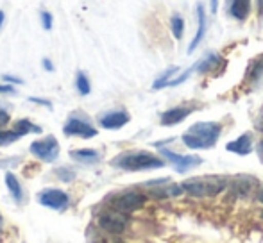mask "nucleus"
I'll return each instance as SVG.
<instances>
[{
    "instance_id": "nucleus-7",
    "label": "nucleus",
    "mask_w": 263,
    "mask_h": 243,
    "mask_svg": "<svg viewBox=\"0 0 263 243\" xmlns=\"http://www.w3.org/2000/svg\"><path fill=\"white\" fill-rule=\"evenodd\" d=\"M99 226L111 234H120V233H124L125 227H127V215L117 211V209L106 211L99 216Z\"/></svg>"
},
{
    "instance_id": "nucleus-13",
    "label": "nucleus",
    "mask_w": 263,
    "mask_h": 243,
    "mask_svg": "<svg viewBox=\"0 0 263 243\" xmlns=\"http://www.w3.org/2000/svg\"><path fill=\"white\" fill-rule=\"evenodd\" d=\"M197 32H195V38L192 39L190 47H188V54H192L195 49L199 47V43L204 39V32H206V14H204V7L202 4H197Z\"/></svg>"
},
{
    "instance_id": "nucleus-3",
    "label": "nucleus",
    "mask_w": 263,
    "mask_h": 243,
    "mask_svg": "<svg viewBox=\"0 0 263 243\" xmlns=\"http://www.w3.org/2000/svg\"><path fill=\"white\" fill-rule=\"evenodd\" d=\"M183 190L190 193L192 197L204 198V197H215L222 193L228 186V179L218 177V175H206V177H192L186 179L183 184Z\"/></svg>"
},
{
    "instance_id": "nucleus-26",
    "label": "nucleus",
    "mask_w": 263,
    "mask_h": 243,
    "mask_svg": "<svg viewBox=\"0 0 263 243\" xmlns=\"http://www.w3.org/2000/svg\"><path fill=\"white\" fill-rule=\"evenodd\" d=\"M40 18H42V25L45 31H50L52 29V24H54V16L49 13V11H42V14H40Z\"/></svg>"
},
{
    "instance_id": "nucleus-1",
    "label": "nucleus",
    "mask_w": 263,
    "mask_h": 243,
    "mask_svg": "<svg viewBox=\"0 0 263 243\" xmlns=\"http://www.w3.org/2000/svg\"><path fill=\"white\" fill-rule=\"evenodd\" d=\"M220 124L217 121H197L183 134V143L188 149H211L220 136Z\"/></svg>"
},
{
    "instance_id": "nucleus-15",
    "label": "nucleus",
    "mask_w": 263,
    "mask_h": 243,
    "mask_svg": "<svg viewBox=\"0 0 263 243\" xmlns=\"http://www.w3.org/2000/svg\"><path fill=\"white\" fill-rule=\"evenodd\" d=\"M251 13V0H229V14L236 20H246Z\"/></svg>"
},
{
    "instance_id": "nucleus-20",
    "label": "nucleus",
    "mask_w": 263,
    "mask_h": 243,
    "mask_svg": "<svg viewBox=\"0 0 263 243\" xmlns=\"http://www.w3.org/2000/svg\"><path fill=\"white\" fill-rule=\"evenodd\" d=\"M13 129L20 136L31 134V132H42V127H38V125H34L32 121H29V120H18L16 124H14Z\"/></svg>"
},
{
    "instance_id": "nucleus-23",
    "label": "nucleus",
    "mask_w": 263,
    "mask_h": 243,
    "mask_svg": "<svg viewBox=\"0 0 263 243\" xmlns=\"http://www.w3.org/2000/svg\"><path fill=\"white\" fill-rule=\"evenodd\" d=\"M22 136L18 134L16 131H2V129H0V145L2 147H6V145H11V143H14L16 141V139H20Z\"/></svg>"
},
{
    "instance_id": "nucleus-35",
    "label": "nucleus",
    "mask_w": 263,
    "mask_h": 243,
    "mask_svg": "<svg viewBox=\"0 0 263 243\" xmlns=\"http://www.w3.org/2000/svg\"><path fill=\"white\" fill-rule=\"evenodd\" d=\"M258 152H260V157H263V141H260V145H258Z\"/></svg>"
},
{
    "instance_id": "nucleus-28",
    "label": "nucleus",
    "mask_w": 263,
    "mask_h": 243,
    "mask_svg": "<svg viewBox=\"0 0 263 243\" xmlns=\"http://www.w3.org/2000/svg\"><path fill=\"white\" fill-rule=\"evenodd\" d=\"M2 79L6 80V83H11V84H22V83H24V80H22L20 77H14V75H7V73H6V75L2 77Z\"/></svg>"
},
{
    "instance_id": "nucleus-32",
    "label": "nucleus",
    "mask_w": 263,
    "mask_h": 243,
    "mask_svg": "<svg viewBox=\"0 0 263 243\" xmlns=\"http://www.w3.org/2000/svg\"><path fill=\"white\" fill-rule=\"evenodd\" d=\"M210 6H211V13H217V9H218V0H211L210 2Z\"/></svg>"
},
{
    "instance_id": "nucleus-17",
    "label": "nucleus",
    "mask_w": 263,
    "mask_h": 243,
    "mask_svg": "<svg viewBox=\"0 0 263 243\" xmlns=\"http://www.w3.org/2000/svg\"><path fill=\"white\" fill-rule=\"evenodd\" d=\"M72 159L81 161V163H95L99 161V152L93 149H79V150H72L70 152Z\"/></svg>"
},
{
    "instance_id": "nucleus-31",
    "label": "nucleus",
    "mask_w": 263,
    "mask_h": 243,
    "mask_svg": "<svg viewBox=\"0 0 263 243\" xmlns=\"http://www.w3.org/2000/svg\"><path fill=\"white\" fill-rule=\"evenodd\" d=\"M43 68H45L47 72H54V65L50 63V59H43Z\"/></svg>"
},
{
    "instance_id": "nucleus-9",
    "label": "nucleus",
    "mask_w": 263,
    "mask_h": 243,
    "mask_svg": "<svg viewBox=\"0 0 263 243\" xmlns=\"http://www.w3.org/2000/svg\"><path fill=\"white\" fill-rule=\"evenodd\" d=\"M161 154L176 167V170L179 172V174H184V172H188L190 168H195L202 163V159L199 156H181V154H176L166 149H161Z\"/></svg>"
},
{
    "instance_id": "nucleus-21",
    "label": "nucleus",
    "mask_w": 263,
    "mask_h": 243,
    "mask_svg": "<svg viewBox=\"0 0 263 243\" xmlns=\"http://www.w3.org/2000/svg\"><path fill=\"white\" fill-rule=\"evenodd\" d=\"M261 73H263V56L251 61L249 68H247V77L251 80H258L261 77Z\"/></svg>"
},
{
    "instance_id": "nucleus-30",
    "label": "nucleus",
    "mask_w": 263,
    "mask_h": 243,
    "mask_svg": "<svg viewBox=\"0 0 263 243\" xmlns=\"http://www.w3.org/2000/svg\"><path fill=\"white\" fill-rule=\"evenodd\" d=\"M0 93H14V88L11 84H0Z\"/></svg>"
},
{
    "instance_id": "nucleus-18",
    "label": "nucleus",
    "mask_w": 263,
    "mask_h": 243,
    "mask_svg": "<svg viewBox=\"0 0 263 243\" xmlns=\"http://www.w3.org/2000/svg\"><path fill=\"white\" fill-rule=\"evenodd\" d=\"M6 184H7V190L11 191V197H13L16 202H20L22 197H24V191H22V184L18 183L16 175L11 174V172H7V174H6Z\"/></svg>"
},
{
    "instance_id": "nucleus-24",
    "label": "nucleus",
    "mask_w": 263,
    "mask_h": 243,
    "mask_svg": "<svg viewBox=\"0 0 263 243\" xmlns=\"http://www.w3.org/2000/svg\"><path fill=\"white\" fill-rule=\"evenodd\" d=\"M183 31H184V22L181 16H172V34L176 36V39L183 38Z\"/></svg>"
},
{
    "instance_id": "nucleus-16",
    "label": "nucleus",
    "mask_w": 263,
    "mask_h": 243,
    "mask_svg": "<svg viewBox=\"0 0 263 243\" xmlns=\"http://www.w3.org/2000/svg\"><path fill=\"white\" fill-rule=\"evenodd\" d=\"M218 65H220V57H218L217 54H210V56H206L204 59L195 63V72H199V73L213 72V70L218 68Z\"/></svg>"
},
{
    "instance_id": "nucleus-36",
    "label": "nucleus",
    "mask_w": 263,
    "mask_h": 243,
    "mask_svg": "<svg viewBox=\"0 0 263 243\" xmlns=\"http://www.w3.org/2000/svg\"><path fill=\"white\" fill-rule=\"evenodd\" d=\"M260 200H261V202H263V190H261V191H260Z\"/></svg>"
},
{
    "instance_id": "nucleus-29",
    "label": "nucleus",
    "mask_w": 263,
    "mask_h": 243,
    "mask_svg": "<svg viewBox=\"0 0 263 243\" xmlns=\"http://www.w3.org/2000/svg\"><path fill=\"white\" fill-rule=\"evenodd\" d=\"M31 102H34V104H42V106H45V108H52V104H50L49 100H43V98H36V97H31L29 98Z\"/></svg>"
},
{
    "instance_id": "nucleus-2",
    "label": "nucleus",
    "mask_w": 263,
    "mask_h": 243,
    "mask_svg": "<svg viewBox=\"0 0 263 243\" xmlns=\"http://www.w3.org/2000/svg\"><path fill=\"white\" fill-rule=\"evenodd\" d=\"M111 165L122 170L129 172H140V170H154V168L165 167V161L161 157L154 156L145 150H136V152H124L120 156H117Z\"/></svg>"
},
{
    "instance_id": "nucleus-19",
    "label": "nucleus",
    "mask_w": 263,
    "mask_h": 243,
    "mask_svg": "<svg viewBox=\"0 0 263 243\" xmlns=\"http://www.w3.org/2000/svg\"><path fill=\"white\" fill-rule=\"evenodd\" d=\"M177 72H179V68H177V66H170V68H166L165 72H163L161 75L154 80L153 90H161V88H166L170 84V80H172V75H176Z\"/></svg>"
},
{
    "instance_id": "nucleus-33",
    "label": "nucleus",
    "mask_w": 263,
    "mask_h": 243,
    "mask_svg": "<svg viewBox=\"0 0 263 243\" xmlns=\"http://www.w3.org/2000/svg\"><path fill=\"white\" fill-rule=\"evenodd\" d=\"M258 4V13H260V16H263V0H256Z\"/></svg>"
},
{
    "instance_id": "nucleus-34",
    "label": "nucleus",
    "mask_w": 263,
    "mask_h": 243,
    "mask_svg": "<svg viewBox=\"0 0 263 243\" xmlns=\"http://www.w3.org/2000/svg\"><path fill=\"white\" fill-rule=\"evenodd\" d=\"M4 20H6V14H4V11H0V29L4 25Z\"/></svg>"
},
{
    "instance_id": "nucleus-5",
    "label": "nucleus",
    "mask_w": 263,
    "mask_h": 243,
    "mask_svg": "<svg viewBox=\"0 0 263 243\" xmlns=\"http://www.w3.org/2000/svg\"><path fill=\"white\" fill-rule=\"evenodd\" d=\"M147 193L154 198H170V197H179L183 193V186L181 184L172 183L170 179H156V181H149L143 184Z\"/></svg>"
},
{
    "instance_id": "nucleus-6",
    "label": "nucleus",
    "mask_w": 263,
    "mask_h": 243,
    "mask_svg": "<svg viewBox=\"0 0 263 243\" xmlns=\"http://www.w3.org/2000/svg\"><path fill=\"white\" fill-rule=\"evenodd\" d=\"M31 154L45 163H52L59 156V143L54 136H47L43 139H36L31 143Z\"/></svg>"
},
{
    "instance_id": "nucleus-10",
    "label": "nucleus",
    "mask_w": 263,
    "mask_h": 243,
    "mask_svg": "<svg viewBox=\"0 0 263 243\" xmlns=\"http://www.w3.org/2000/svg\"><path fill=\"white\" fill-rule=\"evenodd\" d=\"M63 132L66 136H79V138H93V136H97V129L91 127L88 121H83L79 118H70L63 127Z\"/></svg>"
},
{
    "instance_id": "nucleus-25",
    "label": "nucleus",
    "mask_w": 263,
    "mask_h": 243,
    "mask_svg": "<svg viewBox=\"0 0 263 243\" xmlns=\"http://www.w3.org/2000/svg\"><path fill=\"white\" fill-rule=\"evenodd\" d=\"M55 174H58V177L61 179L63 183H70V181L76 179V174H73L72 170H68V168H58Z\"/></svg>"
},
{
    "instance_id": "nucleus-37",
    "label": "nucleus",
    "mask_w": 263,
    "mask_h": 243,
    "mask_svg": "<svg viewBox=\"0 0 263 243\" xmlns=\"http://www.w3.org/2000/svg\"><path fill=\"white\" fill-rule=\"evenodd\" d=\"M0 231H2V215H0Z\"/></svg>"
},
{
    "instance_id": "nucleus-8",
    "label": "nucleus",
    "mask_w": 263,
    "mask_h": 243,
    "mask_svg": "<svg viewBox=\"0 0 263 243\" xmlns=\"http://www.w3.org/2000/svg\"><path fill=\"white\" fill-rule=\"evenodd\" d=\"M38 202L45 208L55 209V211H63V209L68 208L70 198L65 191L55 190V188H49V190H43L38 195Z\"/></svg>"
},
{
    "instance_id": "nucleus-22",
    "label": "nucleus",
    "mask_w": 263,
    "mask_h": 243,
    "mask_svg": "<svg viewBox=\"0 0 263 243\" xmlns=\"http://www.w3.org/2000/svg\"><path fill=\"white\" fill-rule=\"evenodd\" d=\"M76 86H77V91H79L81 95H90L91 86H90V80H88V77H86V73H84V72L77 73Z\"/></svg>"
},
{
    "instance_id": "nucleus-27",
    "label": "nucleus",
    "mask_w": 263,
    "mask_h": 243,
    "mask_svg": "<svg viewBox=\"0 0 263 243\" xmlns=\"http://www.w3.org/2000/svg\"><path fill=\"white\" fill-rule=\"evenodd\" d=\"M9 120H11L9 113H7V111H4V109H0V129H2L4 125H7V124H9Z\"/></svg>"
},
{
    "instance_id": "nucleus-11",
    "label": "nucleus",
    "mask_w": 263,
    "mask_h": 243,
    "mask_svg": "<svg viewBox=\"0 0 263 243\" xmlns=\"http://www.w3.org/2000/svg\"><path fill=\"white\" fill-rule=\"evenodd\" d=\"M192 111H194V109L188 108V106H177V108H172L161 115V124L166 125V127H168V125H176V124H179V121H183L186 116H190Z\"/></svg>"
},
{
    "instance_id": "nucleus-4",
    "label": "nucleus",
    "mask_w": 263,
    "mask_h": 243,
    "mask_svg": "<svg viewBox=\"0 0 263 243\" xmlns=\"http://www.w3.org/2000/svg\"><path fill=\"white\" fill-rule=\"evenodd\" d=\"M145 202H147V197L143 193H138V191H124V193L115 195V197L111 198L113 209H117V211H120V213H125V215L140 209Z\"/></svg>"
},
{
    "instance_id": "nucleus-14",
    "label": "nucleus",
    "mask_w": 263,
    "mask_h": 243,
    "mask_svg": "<svg viewBox=\"0 0 263 243\" xmlns=\"http://www.w3.org/2000/svg\"><path fill=\"white\" fill-rule=\"evenodd\" d=\"M129 121V115L125 111H111L101 118V125L104 129H120Z\"/></svg>"
},
{
    "instance_id": "nucleus-12",
    "label": "nucleus",
    "mask_w": 263,
    "mask_h": 243,
    "mask_svg": "<svg viewBox=\"0 0 263 243\" xmlns=\"http://www.w3.org/2000/svg\"><path fill=\"white\" fill-rule=\"evenodd\" d=\"M226 149L233 154H238V156H247V154H251V150H253V136H251L249 132H246V134H242L240 138H236L235 141H229L228 145H226Z\"/></svg>"
}]
</instances>
